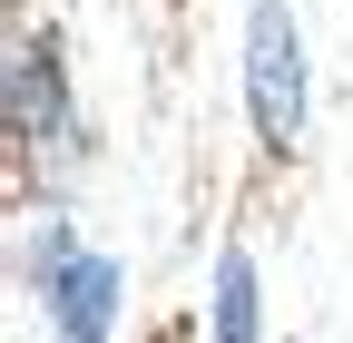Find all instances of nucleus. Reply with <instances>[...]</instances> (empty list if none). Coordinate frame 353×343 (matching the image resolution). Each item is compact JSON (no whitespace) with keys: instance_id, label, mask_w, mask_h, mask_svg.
<instances>
[{"instance_id":"7ed1b4c3","label":"nucleus","mask_w":353,"mask_h":343,"mask_svg":"<svg viewBox=\"0 0 353 343\" xmlns=\"http://www.w3.org/2000/svg\"><path fill=\"white\" fill-rule=\"evenodd\" d=\"M59 118H69V89H59V39H20V59H10V138L39 147V138H59Z\"/></svg>"},{"instance_id":"20e7f679","label":"nucleus","mask_w":353,"mask_h":343,"mask_svg":"<svg viewBox=\"0 0 353 343\" xmlns=\"http://www.w3.org/2000/svg\"><path fill=\"white\" fill-rule=\"evenodd\" d=\"M216 343H265V294H255L245 245L216 255Z\"/></svg>"},{"instance_id":"f03ea898","label":"nucleus","mask_w":353,"mask_h":343,"mask_svg":"<svg viewBox=\"0 0 353 343\" xmlns=\"http://www.w3.org/2000/svg\"><path fill=\"white\" fill-rule=\"evenodd\" d=\"M39 294H50L59 343H108V324H118V304H128V275L108 265V255H88V245H59V226H50V255H39Z\"/></svg>"},{"instance_id":"f257e3e1","label":"nucleus","mask_w":353,"mask_h":343,"mask_svg":"<svg viewBox=\"0 0 353 343\" xmlns=\"http://www.w3.org/2000/svg\"><path fill=\"white\" fill-rule=\"evenodd\" d=\"M245 108H255L265 157H285L304 138V30H294L285 0H255L245 10Z\"/></svg>"}]
</instances>
